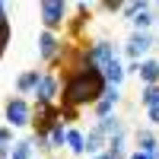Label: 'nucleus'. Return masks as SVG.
Masks as SVG:
<instances>
[{
  "instance_id": "26",
  "label": "nucleus",
  "mask_w": 159,
  "mask_h": 159,
  "mask_svg": "<svg viewBox=\"0 0 159 159\" xmlns=\"http://www.w3.org/2000/svg\"><path fill=\"white\" fill-rule=\"evenodd\" d=\"M130 153H115V150H105L102 156H96V159H127Z\"/></svg>"
},
{
  "instance_id": "8",
  "label": "nucleus",
  "mask_w": 159,
  "mask_h": 159,
  "mask_svg": "<svg viewBox=\"0 0 159 159\" xmlns=\"http://www.w3.org/2000/svg\"><path fill=\"white\" fill-rule=\"evenodd\" d=\"M61 48H64V38H57L54 32H42L38 35V57L45 61V67H51V64H54V57L61 54Z\"/></svg>"
},
{
  "instance_id": "9",
  "label": "nucleus",
  "mask_w": 159,
  "mask_h": 159,
  "mask_svg": "<svg viewBox=\"0 0 159 159\" xmlns=\"http://www.w3.org/2000/svg\"><path fill=\"white\" fill-rule=\"evenodd\" d=\"M121 102V86H108L105 89V96L92 105V115H96V121L99 118H108V115H115V105Z\"/></svg>"
},
{
  "instance_id": "15",
  "label": "nucleus",
  "mask_w": 159,
  "mask_h": 159,
  "mask_svg": "<svg viewBox=\"0 0 159 159\" xmlns=\"http://www.w3.org/2000/svg\"><path fill=\"white\" fill-rule=\"evenodd\" d=\"M67 150H70L73 156H83V153H86V130L70 127V134H67Z\"/></svg>"
},
{
  "instance_id": "27",
  "label": "nucleus",
  "mask_w": 159,
  "mask_h": 159,
  "mask_svg": "<svg viewBox=\"0 0 159 159\" xmlns=\"http://www.w3.org/2000/svg\"><path fill=\"white\" fill-rule=\"evenodd\" d=\"M127 159H153V156H147V153H140V150H134V153H130Z\"/></svg>"
},
{
  "instance_id": "29",
  "label": "nucleus",
  "mask_w": 159,
  "mask_h": 159,
  "mask_svg": "<svg viewBox=\"0 0 159 159\" xmlns=\"http://www.w3.org/2000/svg\"><path fill=\"white\" fill-rule=\"evenodd\" d=\"M153 159H159V153H156V156H153Z\"/></svg>"
},
{
  "instance_id": "21",
  "label": "nucleus",
  "mask_w": 159,
  "mask_h": 159,
  "mask_svg": "<svg viewBox=\"0 0 159 159\" xmlns=\"http://www.w3.org/2000/svg\"><path fill=\"white\" fill-rule=\"evenodd\" d=\"M10 35H13V22H10V19H0V57L7 54V45H10Z\"/></svg>"
},
{
  "instance_id": "30",
  "label": "nucleus",
  "mask_w": 159,
  "mask_h": 159,
  "mask_svg": "<svg viewBox=\"0 0 159 159\" xmlns=\"http://www.w3.org/2000/svg\"><path fill=\"white\" fill-rule=\"evenodd\" d=\"M35 159H42V156H35Z\"/></svg>"
},
{
  "instance_id": "6",
  "label": "nucleus",
  "mask_w": 159,
  "mask_h": 159,
  "mask_svg": "<svg viewBox=\"0 0 159 159\" xmlns=\"http://www.w3.org/2000/svg\"><path fill=\"white\" fill-rule=\"evenodd\" d=\"M35 102H42V105H57L61 102V76L57 73L45 70L42 83H38V89H35Z\"/></svg>"
},
{
  "instance_id": "10",
  "label": "nucleus",
  "mask_w": 159,
  "mask_h": 159,
  "mask_svg": "<svg viewBox=\"0 0 159 159\" xmlns=\"http://www.w3.org/2000/svg\"><path fill=\"white\" fill-rule=\"evenodd\" d=\"M134 140H137V150L140 153H147V156H156L159 153V134L153 127H137Z\"/></svg>"
},
{
  "instance_id": "1",
  "label": "nucleus",
  "mask_w": 159,
  "mask_h": 159,
  "mask_svg": "<svg viewBox=\"0 0 159 159\" xmlns=\"http://www.w3.org/2000/svg\"><path fill=\"white\" fill-rule=\"evenodd\" d=\"M105 89H108V83H105L102 70H80L67 80H61V108H86V105H96Z\"/></svg>"
},
{
  "instance_id": "17",
  "label": "nucleus",
  "mask_w": 159,
  "mask_h": 159,
  "mask_svg": "<svg viewBox=\"0 0 159 159\" xmlns=\"http://www.w3.org/2000/svg\"><path fill=\"white\" fill-rule=\"evenodd\" d=\"M102 76H105V83H108V86H121V83H124V76H127V70L121 67V61H111L108 67L102 70Z\"/></svg>"
},
{
  "instance_id": "22",
  "label": "nucleus",
  "mask_w": 159,
  "mask_h": 159,
  "mask_svg": "<svg viewBox=\"0 0 159 159\" xmlns=\"http://www.w3.org/2000/svg\"><path fill=\"white\" fill-rule=\"evenodd\" d=\"M140 102H143V108L156 105V102H159V86H143V92H140Z\"/></svg>"
},
{
  "instance_id": "14",
  "label": "nucleus",
  "mask_w": 159,
  "mask_h": 159,
  "mask_svg": "<svg viewBox=\"0 0 159 159\" xmlns=\"http://www.w3.org/2000/svg\"><path fill=\"white\" fill-rule=\"evenodd\" d=\"M147 86H159V61L156 57H147V61H140V73H137Z\"/></svg>"
},
{
  "instance_id": "12",
  "label": "nucleus",
  "mask_w": 159,
  "mask_h": 159,
  "mask_svg": "<svg viewBox=\"0 0 159 159\" xmlns=\"http://www.w3.org/2000/svg\"><path fill=\"white\" fill-rule=\"evenodd\" d=\"M105 150H108V137L102 134V130L92 124L89 130H86V153H89V159H96V156H102Z\"/></svg>"
},
{
  "instance_id": "24",
  "label": "nucleus",
  "mask_w": 159,
  "mask_h": 159,
  "mask_svg": "<svg viewBox=\"0 0 159 159\" xmlns=\"http://www.w3.org/2000/svg\"><path fill=\"white\" fill-rule=\"evenodd\" d=\"M99 10H108V13H121L124 3H118V0H105V3H99Z\"/></svg>"
},
{
  "instance_id": "2",
  "label": "nucleus",
  "mask_w": 159,
  "mask_h": 159,
  "mask_svg": "<svg viewBox=\"0 0 159 159\" xmlns=\"http://www.w3.org/2000/svg\"><path fill=\"white\" fill-rule=\"evenodd\" d=\"M3 118L7 127H32V105L22 96H10L3 102Z\"/></svg>"
},
{
  "instance_id": "19",
  "label": "nucleus",
  "mask_w": 159,
  "mask_h": 159,
  "mask_svg": "<svg viewBox=\"0 0 159 159\" xmlns=\"http://www.w3.org/2000/svg\"><path fill=\"white\" fill-rule=\"evenodd\" d=\"M130 22H134V32H150V25L156 22V16H153V7H150V10H140L137 16L130 19Z\"/></svg>"
},
{
  "instance_id": "16",
  "label": "nucleus",
  "mask_w": 159,
  "mask_h": 159,
  "mask_svg": "<svg viewBox=\"0 0 159 159\" xmlns=\"http://www.w3.org/2000/svg\"><path fill=\"white\" fill-rule=\"evenodd\" d=\"M67 134H70V127L64 124V121H57L54 127H51V134H48V140H51V153L67 147Z\"/></svg>"
},
{
  "instance_id": "23",
  "label": "nucleus",
  "mask_w": 159,
  "mask_h": 159,
  "mask_svg": "<svg viewBox=\"0 0 159 159\" xmlns=\"http://www.w3.org/2000/svg\"><path fill=\"white\" fill-rule=\"evenodd\" d=\"M61 121H64V124L80 121V111H76V108H61Z\"/></svg>"
},
{
  "instance_id": "20",
  "label": "nucleus",
  "mask_w": 159,
  "mask_h": 159,
  "mask_svg": "<svg viewBox=\"0 0 159 159\" xmlns=\"http://www.w3.org/2000/svg\"><path fill=\"white\" fill-rule=\"evenodd\" d=\"M13 127H0V159H10V150H13Z\"/></svg>"
},
{
  "instance_id": "5",
  "label": "nucleus",
  "mask_w": 159,
  "mask_h": 159,
  "mask_svg": "<svg viewBox=\"0 0 159 159\" xmlns=\"http://www.w3.org/2000/svg\"><path fill=\"white\" fill-rule=\"evenodd\" d=\"M111 61H118V48L108 42V38H99V42L89 45V64H92V70H105Z\"/></svg>"
},
{
  "instance_id": "18",
  "label": "nucleus",
  "mask_w": 159,
  "mask_h": 159,
  "mask_svg": "<svg viewBox=\"0 0 159 159\" xmlns=\"http://www.w3.org/2000/svg\"><path fill=\"white\" fill-rule=\"evenodd\" d=\"M32 153H35V147H32V137H25V140H16V143H13L10 159H35Z\"/></svg>"
},
{
  "instance_id": "13",
  "label": "nucleus",
  "mask_w": 159,
  "mask_h": 159,
  "mask_svg": "<svg viewBox=\"0 0 159 159\" xmlns=\"http://www.w3.org/2000/svg\"><path fill=\"white\" fill-rule=\"evenodd\" d=\"M96 127L102 130V134L105 137H127V127H124V121H121V118H118V115H108V118H99V121H96Z\"/></svg>"
},
{
  "instance_id": "7",
  "label": "nucleus",
  "mask_w": 159,
  "mask_h": 159,
  "mask_svg": "<svg viewBox=\"0 0 159 159\" xmlns=\"http://www.w3.org/2000/svg\"><path fill=\"white\" fill-rule=\"evenodd\" d=\"M124 51H127V57H130V61H137V64H140V57L147 61V54L153 51V35H150V32H130Z\"/></svg>"
},
{
  "instance_id": "4",
  "label": "nucleus",
  "mask_w": 159,
  "mask_h": 159,
  "mask_svg": "<svg viewBox=\"0 0 159 159\" xmlns=\"http://www.w3.org/2000/svg\"><path fill=\"white\" fill-rule=\"evenodd\" d=\"M57 121H61V105H42V102L32 105V134L48 137Z\"/></svg>"
},
{
  "instance_id": "25",
  "label": "nucleus",
  "mask_w": 159,
  "mask_h": 159,
  "mask_svg": "<svg viewBox=\"0 0 159 159\" xmlns=\"http://www.w3.org/2000/svg\"><path fill=\"white\" fill-rule=\"evenodd\" d=\"M147 118H150V124H153V127H159V102L147 108Z\"/></svg>"
},
{
  "instance_id": "11",
  "label": "nucleus",
  "mask_w": 159,
  "mask_h": 159,
  "mask_svg": "<svg viewBox=\"0 0 159 159\" xmlns=\"http://www.w3.org/2000/svg\"><path fill=\"white\" fill-rule=\"evenodd\" d=\"M42 76H45V70H25V73H19V80H16V96H22V99L25 96H35Z\"/></svg>"
},
{
  "instance_id": "3",
  "label": "nucleus",
  "mask_w": 159,
  "mask_h": 159,
  "mask_svg": "<svg viewBox=\"0 0 159 159\" xmlns=\"http://www.w3.org/2000/svg\"><path fill=\"white\" fill-rule=\"evenodd\" d=\"M38 16H42V25H45L48 32H57L61 25H67L70 7L64 3V0H45V3L38 7Z\"/></svg>"
},
{
  "instance_id": "28",
  "label": "nucleus",
  "mask_w": 159,
  "mask_h": 159,
  "mask_svg": "<svg viewBox=\"0 0 159 159\" xmlns=\"http://www.w3.org/2000/svg\"><path fill=\"white\" fill-rule=\"evenodd\" d=\"M0 19H10L7 16V3H0Z\"/></svg>"
}]
</instances>
